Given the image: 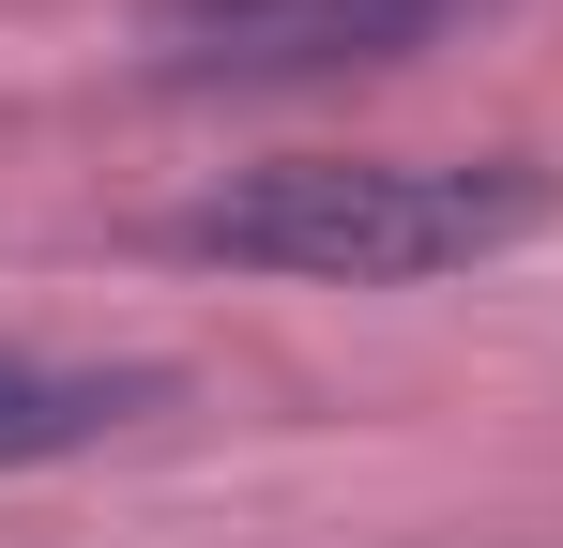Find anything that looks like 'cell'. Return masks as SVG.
<instances>
[{"mask_svg":"<svg viewBox=\"0 0 563 548\" xmlns=\"http://www.w3.org/2000/svg\"><path fill=\"white\" fill-rule=\"evenodd\" d=\"M184 381L153 351H31V336H0V472H46V457H92L122 427H153Z\"/></svg>","mask_w":563,"mask_h":548,"instance_id":"obj_3","label":"cell"},{"mask_svg":"<svg viewBox=\"0 0 563 548\" xmlns=\"http://www.w3.org/2000/svg\"><path fill=\"white\" fill-rule=\"evenodd\" d=\"M457 0H153L137 46L153 77L184 91H289V77H366V62H411L442 46Z\"/></svg>","mask_w":563,"mask_h":548,"instance_id":"obj_2","label":"cell"},{"mask_svg":"<svg viewBox=\"0 0 563 548\" xmlns=\"http://www.w3.org/2000/svg\"><path fill=\"white\" fill-rule=\"evenodd\" d=\"M563 213L549 168L518 153H289V168H229L213 198L168 213V260L198 274H289V289H427V274H472L503 244H533Z\"/></svg>","mask_w":563,"mask_h":548,"instance_id":"obj_1","label":"cell"}]
</instances>
